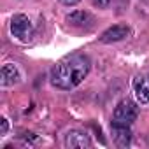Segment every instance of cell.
<instances>
[{
  "instance_id": "6da1fadb",
  "label": "cell",
  "mask_w": 149,
  "mask_h": 149,
  "mask_svg": "<svg viewBox=\"0 0 149 149\" xmlns=\"http://www.w3.org/2000/svg\"><path fill=\"white\" fill-rule=\"evenodd\" d=\"M90 68H91V60L88 54H83V53L68 54L51 68L49 81L54 88L70 91L74 88H77L88 77Z\"/></svg>"
},
{
  "instance_id": "7a4b0ae2",
  "label": "cell",
  "mask_w": 149,
  "mask_h": 149,
  "mask_svg": "<svg viewBox=\"0 0 149 149\" xmlns=\"http://www.w3.org/2000/svg\"><path fill=\"white\" fill-rule=\"evenodd\" d=\"M137 116H139L137 104L132 102L130 98H123L112 112V121H118V123H123V125H133Z\"/></svg>"
},
{
  "instance_id": "3957f363",
  "label": "cell",
  "mask_w": 149,
  "mask_h": 149,
  "mask_svg": "<svg viewBox=\"0 0 149 149\" xmlns=\"http://www.w3.org/2000/svg\"><path fill=\"white\" fill-rule=\"evenodd\" d=\"M11 33L21 42H26L33 35V25L26 14H14L11 19Z\"/></svg>"
},
{
  "instance_id": "277c9868",
  "label": "cell",
  "mask_w": 149,
  "mask_h": 149,
  "mask_svg": "<svg viewBox=\"0 0 149 149\" xmlns=\"http://www.w3.org/2000/svg\"><path fill=\"white\" fill-rule=\"evenodd\" d=\"M63 146L68 147V149H88V147H91V139L86 132L70 130V132L65 133Z\"/></svg>"
},
{
  "instance_id": "5b68a950",
  "label": "cell",
  "mask_w": 149,
  "mask_h": 149,
  "mask_svg": "<svg viewBox=\"0 0 149 149\" xmlns=\"http://www.w3.org/2000/svg\"><path fill=\"white\" fill-rule=\"evenodd\" d=\"M111 135L118 147H128L132 142V130L130 125H123L118 121H111Z\"/></svg>"
},
{
  "instance_id": "8992f818",
  "label": "cell",
  "mask_w": 149,
  "mask_h": 149,
  "mask_svg": "<svg viewBox=\"0 0 149 149\" xmlns=\"http://www.w3.org/2000/svg\"><path fill=\"white\" fill-rule=\"evenodd\" d=\"M132 88H133V95H135L137 104H140V105L149 104V77L135 76Z\"/></svg>"
},
{
  "instance_id": "52a82bcc",
  "label": "cell",
  "mask_w": 149,
  "mask_h": 149,
  "mask_svg": "<svg viewBox=\"0 0 149 149\" xmlns=\"http://www.w3.org/2000/svg\"><path fill=\"white\" fill-rule=\"evenodd\" d=\"M128 33H130V28L126 25H114L100 35V40L104 44H112V42H119V40L126 39Z\"/></svg>"
},
{
  "instance_id": "ba28073f",
  "label": "cell",
  "mask_w": 149,
  "mask_h": 149,
  "mask_svg": "<svg viewBox=\"0 0 149 149\" xmlns=\"http://www.w3.org/2000/svg\"><path fill=\"white\" fill-rule=\"evenodd\" d=\"M19 79H21V74H19V70L14 63H6L2 67V70H0V84L4 88L19 83Z\"/></svg>"
},
{
  "instance_id": "9c48e42d",
  "label": "cell",
  "mask_w": 149,
  "mask_h": 149,
  "mask_svg": "<svg viewBox=\"0 0 149 149\" xmlns=\"http://www.w3.org/2000/svg\"><path fill=\"white\" fill-rule=\"evenodd\" d=\"M65 19H67V23L72 25V26H86V25L91 21V16H90V13H86V11H72Z\"/></svg>"
},
{
  "instance_id": "30bf717a",
  "label": "cell",
  "mask_w": 149,
  "mask_h": 149,
  "mask_svg": "<svg viewBox=\"0 0 149 149\" xmlns=\"http://www.w3.org/2000/svg\"><path fill=\"white\" fill-rule=\"evenodd\" d=\"M91 2H93V6L98 7V9H107V7L111 6V0H91Z\"/></svg>"
},
{
  "instance_id": "8fae6325",
  "label": "cell",
  "mask_w": 149,
  "mask_h": 149,
  "mask_svg": "<svg viewBox=\"0 0 149 149\" xmlns=\"http://www.w3.org/2000/svg\"><path fill=\"white\" fill-rule=\"evenodd\" d=\"M0 125H2V128H0V135H6L7 133V130H9V123H7V119L6 118H2V119H0Z\"/></svg>"
},
{
  "instance_id": "7c38bea8",
  "label": "cell",
  "mask_w": 149,
  "mask_h": 149,
  "mask_svg": "<svg viewBox=\"0 0 149 149\" xmlns=\"http://www.w3.org/2000/svg\"><path fill=\"white\" fill-rule=\"evenodd\" d=\"M60 2H61L63 6H67V7H72V6H77L81 0H60Z\"/></svg>"
}]
</instances>
